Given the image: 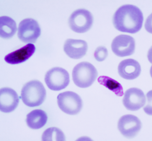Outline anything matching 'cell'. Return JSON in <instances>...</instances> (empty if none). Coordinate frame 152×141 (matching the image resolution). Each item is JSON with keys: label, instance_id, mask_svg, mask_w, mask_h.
I'll list each match as a JSON object with an SVG mask.
<instances>
[{"label": "cell", "instance_id": "1", "mask_svg": "<svg viewBox=\"0 0 152 141\" xmlns=\"http://www.w3.org/2000/svg\"><path fill=\"white\" fill-rule=\"evenodd\" d=\"M143 13L137 6L126 4L119 8L115 13L113 23L115 28L122 32L134 33L142 27Z\"/></svg>", "mask_w": 152, "mask_h": 141}, {"label": "cell", "instance_id": "2", "mask_svg": "<svg viewBox=\"0 0 152 141\" xmlns=\"http://www.w3.org/2000/svg\"><path fill=\"white\" fill-rule=\"evenodd\" d=\"M46 91L43 84L38 80H32L23 86L21 98L24 103L30 107L39 106L45 100Z\"/></svg>", "mask_w": 152, "mask_h": 141}, {"label": "cell", "instance_id": "3", "mask_svg": "<svg viewBox=\"0 0 152 141\" xmlns=\"http://www.w3.org/2000/svg\"><path fill=\"white\" fill-rule=\"evenodd\" d=\"M97 75L95 68L87 62H82L78 64L74 67L72 73L74 83L81 88L91 86L96 79Z\"/></svg>", "mask_w": 152, "mask_h": 141}, {"label": "cell", "instance_id": "4", "mask_svg": "<svg viewBox=\"0 0 152 141\" xmlns=\"http://www.w3.org/2000/svg\"><path fill=\"white\" fill-rule=\"evenodd\" d=\"M93 21V17L90 11L84 9H79L71 14L68 23L72 31L81 33L86 32L91 28Z\"/></svg>", "mask_w": 152, "mask_h": 141}, {"label": "cell", "instance_id": "5", "mask_svg": "<svg viewBox=\"0 0 152 141\" xmlns=\"http://www.w3.org/2000/svg\"><path fill=\"white\" fill-rule=\"evenodd\" d=\"M57 103L60 109L70 115L79 113L82 107V101L76 93L67 91L60 93L57 96Z\"/></svg>", "mask_w": 152, "mask_h": 141}, {"label": "cell", "instance_id": "6", "mask_svg": "<svg viewBox=\"0 0 152 141\" xmlns=\"http://www.w3.org/2000/svg\"><path fill=\"white\" fill-rule=\"evenodd\" d=\"M45 81L50 89L60 90L68 85L70 82L69 74L67 70L62 68L54 67L46 73Z\"/></svg>", "mask_w": 152, "mask_h": 141}, {"label": "cell", "instance_id": "7", "mask_svg": "<svg viewBox=\"0 0 152 141\" xmlns=\"http://www.w3.org/2000/svg\"><path fill=\"white\" fill-rule=\"evenodd\" d=\"M41 34V29L38 22L31 18L22 20L19 23L17 35L23 42L35 43Z\"/></svg>", "mask_w": 152, "mask_h": 141}, {"label": "cell", "instance_id": "8", "mask_svg": "<svg viewBox=\"0 0 152 141\" xmlns=\"http://www.w3.org/2000/svg\"><path fill=\"white\" fill-rule=\"evenodd\" d=\"M142 123L136 116L127 114L122 116L119 119L117 127L121 134L125 137L131 138L136 136L140 130Z\"/></svg>", "mask_w": 152, "mask_h": 141}, {"label": "cell", "instance_id": "9", "mask_svg": "<svg viewBox=\"0 0 152 141\" xmlns=\"http://www.w3.org/2000/svg\"><path fill=\"white\" fill-rule=\"evenodd\" d=\"M135 40L132 36L126 35H118L113 40L111 48L117 56L123 57L133 54L135 51Z\"/></svg>", "mask_w": 152, "mask_h": 141}, {"label": "cell", "instance_id": "10", "mask_svg": "<svg viewBox=\"0 0 152 141\" xmlns=\"http://www.w3.org/2000/svg\"><path fill=\"white\" fill-rule=\"evenodd\" d=\"M146 103V98L143 92L140 89L132 88L125 92L122 99L124 106L128 110L135 111L142 107Z\"/></svg>", "mask_w": 152, "mask_h": 141}, {"label": "cell", "instance_id": "11", "mask_svg": "<svg viewBox=\"0 0 152 141\" xmlns=\"http://www.w3.org/2000/svg\"><path fill=\"white\" fill-rule=\"evenodd\" d=\"M19 101L18 96L13 89L8 87L0 89V108L3 112L8 113L14 110Z\"/></svg>", "mask_w": 152, "mask_h": 141}, {"label": "cell", "instance_id": "12", "mask_svg": "<svg viewBox=\"0 0 152 141\" xmlns=\"http://www.w3.org/2000/svg\"><path fill=\"white\" fill-rule=\"evenodd\" d=\"M87 49V43L82 40L67 39L63 46L66 53L70 58L74 59L83 57L86 54Z\"/></svg>", "mask_w": 152, "mask_h": 141}, {"label": "cell", "instance_id": "13", "mask_svg": "<svg viewBox=\"0 0 152 141\" xmlns=\"http://www.w3.org/2000/svg\"><path fill=\"white\" fill-rule=\"evenodd\" d=\"M118 71L119 75L122 78L132 80L139 75L141 69L140 64L137 61L133 59H128L120 63Z\"/></svg>", "mask_w": 152, "mask_h": 141}, {"label": "cell", "instance_id": "14", "mask_svg": "<svg viewBox=\"0 0 152 141\" xmlns=\"http://www.w3.org/2000/svg\"><path fill=\"white\" fill-rule=\"evenodd\" d=\"M35 47L34 44L29 43L20 48L12 52L4 57L7 63L15 64L23 63L30 58L34 53Z\"/></svg>", "mask_w": 152, "mask_h": 141}, {"label": "cell", "instance_id": "15", "mask_svg": "<svg viewBox=\"0 0 152 141\" xmlns=\"http://www.w3.org/2000/svg\"><path fill=\"white\" fill-rule=\"evenodd\" d=\"M47 120V115L44 111L41 109H35L27 115L26 122L27 126L30 128L38 129L46 124Z\"/></svg>", "mask_w": 152, "mask_h": 141}, {"label": "cell", "instance_id": "16", "mask_svg": "<svg viewBox=\"0 0 152 141\" xmlns=\"http://www.w3.org/2000/svg\"><path fill=\"white\" fill-rule=\"evenodd\" d=\"M0 36L4 39L12 37L17 31L15 21L11 18L6 16H1L0 18Z\"/></svg>", "mask_w": 152, "mask_h": 141}, {"label": "cell", "instance_id": "17", "mask_svg": "<svg viewBox=\"0 0 152 141\" xmlns=\"http://www.w3.org/2000/svg\"><path fill=\"white\" fill-rule=\"evenodd\" d=\"M98 82L113 92L118 96L123 95V91L121 85L115 80L106 76H101L97 79Z\"/></svg>", "mask_w": 152, "mask_h": 141}, {"label": "cell", "instance_id": "18", "mask_svg": "<svg viewBox=\"0 0 152 141\" xmlns=\"http://www.w3.org/2000/svg\"><path fill=\"white\" fill-rule=\"evenodd\" d=\"M42 138L43 141L65 140L63 132L56 127H51L47 129L43 133Z\"/></svg>", "mask_w": 152, "mask_h": 141}, {"label": "cell", "instance_id": "19", "mask_svg": "<svg viewBox=\"0 0 152 141\" xmlns=\"http://www.w3.org/2000/svg\"><path fill=\"white\" fill-rule=\"evenodd\" d=\"M107 49L103 46H100L97 48L95 51L94 56L95 59L98 61L104 60L108 56Z\"/></svg>", "mask_w": 152, "mask_h": 141}]
</instances>
